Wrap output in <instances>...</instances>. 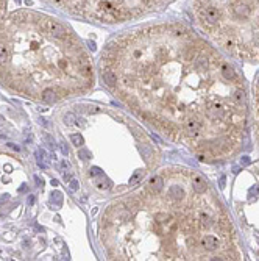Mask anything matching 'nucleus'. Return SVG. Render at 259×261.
<instances>
[{
  "label": "nucleus",
  "mask_w": 259,
  "mask_h": 261,
  "mask_svg": "<svg viewBox=\"0 0 259 261\" xmlns=\"http://www.w3.org/2000/svg\"><path fill=\"white\" fill-rule=\"evenodd\" d=\"M144 175H145V172H144V171H139V172H136V174H134V175L131 177V180H130V183H131V185H134V183H138V182L141 180V178H142Z\"/></svg>",
  "instance_id": "obj_6"
},
{
  "label": "nucleus",
  "mask_w": 259,
  "mask_h": 261,
  "mask_svg": "<svg viewBox=\"0 0 259 261\" xmlns=\"http://www.w3.org/2000/svg\"><path fill=\"white\" fill-rule=\"evenodd\" d=\"M13 150H17V152H19V145H16V144H8Z\"/></svg>",
  "instance_id": "obj_14"
},
{
  "label": "nucleus",
  "mask_w": 259,
  "mask_h": 261,
  "mask_svg": "<svg viewBox=\"0 0 259 261\" xmlns=\"http://www.w3.org/2000/svg\"><path fill=\"white\" fill-rule=\"evenodd\" d=\"M253 97H254V133L259 142V74L253 85Z\"/></svg>",
  "instance_id": "obj_4"
},
{
  "label": "nucleus",
  "mask_w": 259,
  "mask_h": 261,
  "mask_svg": "<svg viewBox=\"0 0 259 261\" xmlns=\"http://www.w3.org/2000/svg\"><path fill=\"white\" fill-rule=\"evenodd\" d=\"M80 156L83 158V160H88V158H89V153L86 152V150H81V152H80Z\"/></svg>",
  "instance_id": "obj_13"
},
{
  "label": "nucleus",
  "mask_w": 259,
  "mask_h": 261,
  "mask_svg": "<svg viewBox=\"0 0 259 261\" xmlns=\"http://www.w3.org/2000/svg\"><path fill=\"white\" fill-rule=\"evenodd\" d=\"M70 141H72V144H74V145H77V147L83 145V138H81V134H78V133L70 134Z\"/></svg>",
  "instance_id": "obj_5"
},
{
  "label": "nucleus",
  "mask_w": 259,
  "mask_h": 261,
  "mask_svg": "<svg viewBox=\"0 0 259 261\" xmlns=\"http://www.w3.org/2000/svg\"><path fill=\"white\" fill-rule=\"evenodd\" d=\"M194 14L233 57L259 61V0H194Z\"/></svg>",
  "instance_id": "obj_3"
},
{
  "label": "nucleus",
  "mask_w": 259,
  "mask_h": 261,
  "mask_svg": "<svg viewBox=\"0 0 259 261\" xmlns=\"http://www.w3.org/2000/svg\"><path fill=\"white\" fill-rule=\"evenodd\" d=\"M164 188L148 186L114 202L102 219L113 259H242L236 230L208 182L166 169Z\"/></svg>",
  "instance_id": "obj_2"
},
{
  "label": "nucleus",
  "mask_w": 259,
  "mask_h": 261,
  "mask_svg": "<svg viewBox=\"0 0 259 261\" xmlns=\"http://www.w3.org/2000/svg\"><path fill=\"white\" fill-rule=\"evenodd\" d=\"M44 139H45V141L49 142V145H50V147H55V142H53V139L50 138L49 134H44Z\"/></svg>",
  "instance_id": "obj_10"
},
{
  "label": "nucleus",
  "mask_w": 259,
  "mask_h": 261,
  "mask_svg": "<svg viewBox=\"0 0 259 261\" xmlns=\"http://www.w3.org/2000/svg\"><path fill=\"white\" fill-rule=\"evenodd\" d=\"M59 147H61V152H63L64 155H69V149L66 147V144H64V142H61V144H59Z\"/></svg>",
  "instance_id": "obj_11"
},
{
  "label": "nucleus",
  "mask_w": 259,
  "mask_h": 261,
  "mask_svg": "<svg viewBox=\"0 0 259 261\" xmlns=\"http://www.w3.org/2000/svg\"><path fill=\"white\" fill-rule=\"evenodd\" d=\"M74 120H75V116H74V114H66V116H64V122L67 123V125H72Z\"/></svg>",
  "instance_id": "obj_7"
},
{
  "label": "nucleus",
  "mask_w": 259,
  "mask_h": 261,
  "mask_svg": "<svg viewBox=\"0 0 259 261\" xmlns=\"http://www.w3.org/2000/svg\"><path fill=\"white\" fill-rule=\"evenodd\" d=\"M102 78L142 119L201 161L234 155L243 141V80L184 25L147 27L110 42Z\"/></svg>",
  "instance_id": "obj_1"
},
{
  "label": "nucleus",
  "mask_w": 259,
  "mask_h": 261,
  "mask_svg": "<svg viewBox=\"0 0 259 261\" xmlns=\"http://www.w3.org/2000/svg\"><path fill=\"white\" fill-rule=\"evenodd\" d=\"M91 175H94V177L102 175V171H100L99 167H92V169H91Z\"/></svg>",
  "instance_id": "obj_9"
},
{
  "label": "nucleus",
  "mask_w": 259,
  "mask_h": 261,
  "mask_svg": "<svg viewBox=\"0 0 259 261\" xmlns=\"http://www.w3.org/2000/svg\"><path fill=\"white\" fill-rule=\"evenodd\" d=\"M78 186H80V185H78V182H77V180H72V182H70V189H72V191H77V189H78Z\"/></svg>",
  "instance_id": "obj_12"
},
{
  "label": "nucleus",
  "mask_w": 259,
  "mask_h": 261,
  "mask_svg": "<svg viewBox=\"0 0 259 261\" xmlns=\"http://www.w3.org/2000/svg\"><path fill=\"white\" fill-rule=\"evenodd\" d=\"M38 164H39V167H42V169L47 167V164H45L42 160H41V153H39V152H38Z\"/></svg>",
  "instance_id": "obj_8"
}]
</instances>
